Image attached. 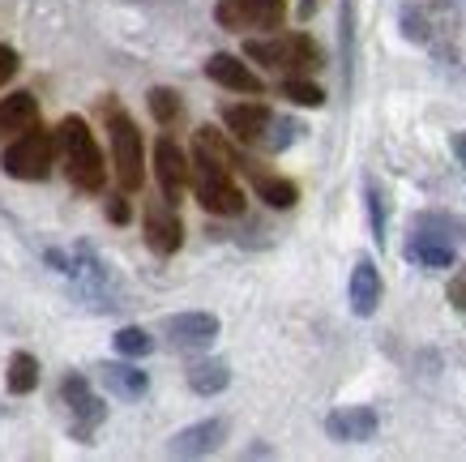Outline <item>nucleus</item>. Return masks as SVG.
<instances>
[{
	"mask_svg": "<svg viewBox=\"0 0 466 462\" xmlns=\"http://www.w3.org/2000/svg\"><path fill=\"white\" fill-rule=\"evenodd\" d=\"M60 138V154H65V176H69L73 189H82V193H103V184H107V163H103V150L90 125H86L82 116H65L56 128Z\"/></svg>",
	"mask_w": 466,
	"mask_h": 462,
	"instance_id": "f257e3e1",
	"label": "nucleus"
},
{
	"mask_svg": "<svg viewBox=\"0 0 466 462\" xmlns=\"http://www.w3.org/2000/svg\"><path fill=\"white\" fill-rule=\"evenodd\" d=\"M193 197L206 214H218V219H236L244 214V193L240 184L231 180V163L223 154L206 150V146H193Z\"/></svg>",
	"mask_w": 466,
	"mask_h": 462,
	"instance_id": "f03ea898",
	"label": "nucleus"
},
{
	"mask_svg": "<svg viewBox=\"0 0 466 462\" xmlns=\"http://www.w3.org/2000/svg\"><path fill=\"white\" fill-rule=\"evenodd\" d=\"M103 120H107V133H112V163H116V180L125 193H137L146 184V141L133 125V116L116 103L112 95L103 98Z\"/></svg>",
	"mask_w": 466,
	"mask_h": 462,
	"instance_id": "7ed1b4c3",
	"label": "nucleus"
},
{
	"mask_svg": "<svg viewBox=\"0 0 466 462\" xmlns=\"http://www.w3.org/2000/svg\"><path fill=\"white\" fill-rule=\"evenodd\" d=\"M244 56L266 65L274 73H287V77H299V73L321 69L325 56L321 47L309 39V35H269V39H248L244 43Z\"/></svg>",
	"mask_w": 466,
	"mask_h": 462,
	"instance_id": "20e7f679",
	"label": "nucleus"
},
{
	"mask_svg": "<svg viewBox=\"0 0 466 462\" xmlns=\"http://www.w3.org/2000/svg\"><path fill=\"white\" fill-rule=\"evenodd\" d=\"M56 150H60L56 133H47L43 125H35L0 150V168L9 171L14 180H47V176H52V163H56Z\"/></svg>",
	"mask_w": 466,
	"mask_h": 462,
	"instance_id": "39448f33",
	"label": "nucleus"
},
{
	"mask_svg": "<svg viewBox=\"0 0 466 462\" xmlns=\"http://www.w3.org/2000/svg\"><path fill=\"white\" fill-rule=\"evenodd\" d=\"M287 17L283 0H218L214 5V22L223 30H279Z\"/></svg>",
	"mask_w": 466,
	"mask_h": 462,
	"instance_id": "423d86ee",
	"label": "nucleus"
},
{
	"mask_svg": "<svg viewBox=\"0 0 466 462\" xmlns=\"http://www.w3.org/2000/svg\"><path fill=\"white\" fill-rule=\"evenodd\" d=\"M155 176H158L163 197H167L171 206H180L184 189H193V154H184L171 138H158L155 141Z\"/></svg>",
	"mask_w": 466,
	"mask_h": 462,
	"instance_id": "0eeeda50",
	"label": "nucleus"
},
{
	"mask_svg": "<svg viewBox=\"0 0 466 462\" xmlns=\"http://www.w3.org/2000/svg\"><path fill=\"white\" fill-rule=\"evenodd\" d=\"M60 394H65V403H69L73 433L82 436V441H90V436H95V428H99V424L107 420V403H103L99 394L90 390V381H86L82 373H73V377H65Z\"/></svg>",
	"mask_w": 466,
	"mask_h": 462,
	"instance_id": "6e6552de",
	"label": "nucleus"
},
{
	"mask_svg": "<svg viewBox=\"0 0 466 462\" xmlns=\"http://www.w3.org/2000/svg\"><path fill=\"white\" fill-rule=\"evenodd\" d=\"M377 428H381V416L372 406H339L325 416V433L339 446H364L377 436Z\"/></svg>",
	"mask_w": 466,
	"mask_h": 462,
	"instance_id": "1a4fd4ad",
	"label": "nucleus"
},
{
	"mask_svg": "<svg viewBox=\"0 0 466 462\" xmlns=\"http://www.w3.org/2000/svg\"><path fill=\"white\" fill-rule=\"evenodd\" d=\"M146 244L158 252V257H171V252H180L184 244V223L176 206H171L167 197L163 201H146Z\"/></svg>",
	"mask_w": 466,
	"mask_h": 462,
	"instance_id": "9d476101",
	"label": "nucleus"
},
{
	"mask_svg": "<svg viewBox=\"0 0 466 462\" xmlns=\"http://www.w3.org/2000/svg\"><path fill=\"white\" fill-rule=\"evenodd\" d=\"M236 168H240L244 176L253 180L257 197H261L266 206H274V210H291V206L299 201V189H296L291 180H287V176H274V171H266L261 163H253V159H244V154H240V163H236Z\"/></svg>",
	"mask_w": 466,
	"mask_h": 462,
	"instance_id": "9b49d317",
	"label": "nucleus"
},
{
	"mask_svg": "<svg viewBox=\"0 0 466 462\" xmlns=\"http://www.w3.org/2000/svg\"><path fill=\"white\" fill-rule=\"evenodd\" d=\"M223 436H227L223 420H201V424H193V428H184V433L171 436L167 454L171 458H206V454H214V449L223 446Z\"/></svg>",
	"mask_w": 466,
	"mask_h": 462,
	"instance_id": "f8f14e48",
	"label": "nucleus"
},
{
	"mask_svg": "<svg viewBox=\"0 0 466 462\" xmlns=\"http://www.w3.org/2000/svg\"><path fill=\"white\" fill-rule=\"evenodd\" d=\"M163 334L176 347H210L218 338V317L214 313H176V317L163 322Z\"/></svg>",
	"mask_w": 466,
	"mask_h": 462,
	"instance_id": "ddd939ff",
	"label": "nucleus"
},
{
	"mask_svg": "<svg viewBox=\"0 0 466 462\" xmlns=\"http://www.w3.org/2000/svg\"><path fill=\"white\" fill-rule=\"evenodd\" d=\"M407 257L424 270H450L458 252H453L450 236H441V231H432V227H415L410 240H407Z\"/></svg>",
	"mask_w": 466,
	"mask_h": 462,
	"instance_id": "4468645a",
	"label": "nucleus"
},
{
	"mask_svg": "<svg viewBox=\"0 0 466 462\" xmlns=\"http://www.w3.org/2000/svg\"><path fill=\"white\" fill-rule=\"evenodd\" d=\"M206 77L218 82V86H227V90H236V95H253L257 98L261 90H266V82H261L240 56H227V52H218V56L206 60Z\"/></svg>",
	"mask_w": 466,
	"mask_h": 462,
	"instance_id": "2eb2a0df",
	"label": "nucleus"
},
{
	"mask_svg": "<svg viewBox=\"0 0 466 462\" xmlns=\"http://www.w3.org/2000/svg\"><path fill=\"white\" fill-rule=\"evenodd\" d=\"M269 120H274V112H269L266 103H236V108L223 112V125L231 128V138L244 141V146H261Z\"/></svg>",
	"mask_w": 466,
	"mask_h": 462,
	"instance_id": "dca6fc26",
	"label": "nucleus"
},
{
	"mask_svg": "<svg viewBox=\"0 0 466 462\" xmlns=\"http://www.w3.org/2000/svg\"><path fill=\"white\" fill-rule=\"evenodd\" d=\"M35 125H39V103L30 90H14V95L0 98V141L22 138Z\"/></svg>",
	"mask_w": 466,
	"mask_h": 462,
	"instance_id": "f3484780",
	"label": "nucleus"
},
{
	"mask_svg": "<svg viewBox=\"0 0 466 462\" xmlns=\"http://www.w3.org/2000/svg\"><path fill=\"white\" fill-rule=\"evenodd\" d=\"M381 308V270L372 257H360L351 270V313L355 317H372Z\"/></svg>",
	"mask_w": 466,
	"mask_h": 462,
	"instance_id": "a211bd4d",
	"label": "nucleus"
},
{
	"mask_svg": "<svg viewBox=\"0 0 466 462\" xmlns=\"http://www.w3.org/2000/svg\"><path fill=\"white\" fill-rule=\"evenodd\" d=\"M103 385H107V394L125 398V403H133V398H142V394H146L150 377H146L142 368H133V364H107V368H103Z\"/></svg>",
	"mask_w": 466,
	"mask_h": 462,
	"instance_id": "6ab92c4d",
	"label": "nucleus"
},
{
	"mask_svg": "<svg viewBox=\"0 0 466 462\" xmlns=\"http://www.w3.org/2000/svg\"><path fill=\"white\" fill-rule=\"evenodd\" d=\"M227 381H231V368L223 364V360H198V364L188 368V385H193V394H223Z\"/></svg>",
	"mask_w": 466,
	"mask_h": 462,
	"instance_id": "aec40b11",
	"label": "nucleus"
},
{
	"mask_svg": "<svg viewBox=\"0 0 466 462\" xmlns=\"http://www.w3.org/2000/svg\"><path fill=\"white\" fill-rule=\"evenodd\" d=\"M5 385H9V394H30L39 385V360L30 351H14L9 368H5Z\"/></svg>",
	"mask_w": 466,
	"mask_h": 462,
	"instance_id": "412c9836",
	"label": "nucleus"
},
{
	"mask_svg": "<svg viewBox=\"0 0 466 462\" xmlns=\"http://www.w3.org/2000/svg\"><path fill=\"white\" fill-rule=\"evenodd\" d=\"M279 90H283V98H291L296 108H321L325 103V90L321 86H312L309 77H283Z\"/></svg>",
	"mask_w": 466,
	"mask_h": 462,
	"instance_id": "4be33fe9",
	"label": "nucleus"
},
{
	"mask_svg": "<svg viewBox=\"0 0 466 462\" xmlns=\"http://www.w3.org/2000/svg\"><path fill=\"white\" fill-rule=\"evenodd\" d=\"M112 343H116V351H120V355H128V360H137V355H150V347H155V338L146 334L142 325H125V330H120Z\"/></svg>",
	"mask_w": 466,
	"mask_h": 462,
	"instance_id": "5701e85b",
	"label": "nucleus"
},
{
	"mask_svg": "<svg viewBox=\"0 0 466 462\" xmlns=\"http://www.w3.org/2000/svg\"><path fill=\"white\" fill-rule=\"evenodd\" d=\"M180 95L176 90H167V86H155L150 90V116H155L158 125H171V120H180Z\"/></svg>",
	"mask_w": 466,
	"mask_h": 462,
	"instance_id": "b1692460",
	"label": "nucleus"
},
{
	"mask_svg": "<svg viewBox=\"0 0 466 462\" xmlns=\"http://www.w3.org/2000/svg\"><path fill=\"white\" fill-rule=\"evenodd\" d=\"M299 133H304V128H299L296 120H283V116H274V120H269V128H266V138H261V146H266L269 154H274V150H287V146H291Z\"/></svg>",
	"mask_w": 466,
	"mask_h": 462,
	"instance_id": "393cba45",
	"label": "nucleus"
},
{
	"mask_svg": "<svg viewBox=\"0 0 466 462\" xmlns=\"http://www.w3.org/2000/svg\"><path fill=\"white\" fill-rule=\"evenodd\" d=\"M364 197H368V223H372V240L385 244V197L377 180H364Z\"/></svg>",
	"mask_w": 466,
	"mask_h": 462,
	"instance_id": "a878e982",
	"label": "nucleus"
},
{
	"mask_svg": "<svg viewBox=\"0 0 466 462\" xmlns=\"http://www.w3.org/2000/svg\"><path fill=\"white\" fill-rule=\"evenodd\" d=\"M402 30H407V39L410 43H428V22L420 17V9H402Z\"/></svg>",
	"mask_w": 466,
	"mask_h": 462,
	"instance_id": "bb28decb",
	"label": "nucleus"
},
{
	"mask_svg": "<svg viewBox=\"0 0 466 462\" xmlns=\"http://www.w3.org/2000/svg\"><path fill=\"white\" fill-rule=\"evenodd\" d=\"M17 65H22V60H17V52L9 47V43H0V86H5V82H14Z\"/></svg>",
	"mask_w": 466,
	"mask_h": 462,
	"instance_id": "cd10ccee",
	"label": "nucleus"
},
{
	"mask_svg": "<svg viewBox=\"0 0 466 462\" xmlns=\"http://www.w3.org/2000/svg\"><path fill=\"white\" fill-rule=\"evenodd\" d=\"M107 219H112V223H128V201L125 197H107Z\"/></svg>",
	"mask_w": 466,
	"mask_h": 462,
	"instance_id": "c85d7f7f",
	"label": "nucleus"
},
{
	"mask_svg": "<svg viewBox=\"0 0 466 462\" xmlns=\"http://www.w3.org/2000/svg\"><path fill=\"white\" fill-rule=\"evenodd\" d=\"M450 300L458 308H466V270H458V279L450 282Z\"/></svg>",
	"mask_w": 466,
	"mask_h": 462,
	"instance_id": "c756f323",
	"label": "nucleus"
},
{
	"mask_svg": "<svg viewBox=\"0 0 466 462\" xmlns=\"http://www.w3.org/2000/svg\"><path fill=\"white\" fill-rule=\"evenodd\" d=\"M450 146H453V154H458V163L466 168V133H453L450 138Z\"/></svg>",
	"mask_w": 466,
	"mask_h": 462,
	"instance_id": "7c9ffc66",
	"label": "nucleus"
},
{
	"mask_svg": "<svg viewBox=\"0 0 466 462\" xmlns=\"http://www.w3.org/2000/svg\"><path fill=\"white\" fill-rule=\"evenodd\" d=\"M317 5H321V0H299V17H312L317 14Z\"/></svg>",
	"mask_w": 466,
	"mask_h": 462,
	"instance_id": "2f4dec72",
	"label": "nucleus"
}]
</instances>
